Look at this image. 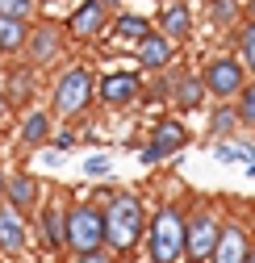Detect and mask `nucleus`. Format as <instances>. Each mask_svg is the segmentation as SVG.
<instances>
[{
  "instance_id": "obj_26",
  "label": "nucleus",
  "mask_w": 255,
  "mask_h": 263,
  "mask_svg": "<svg viewBox=\"0 0 255 263\" xmlns=\"http://www.w3.org/2000/svg\"><path fill=\"white\" fill-rule=\"evenodd\" d=\"M234 113H239V125L255 134V80H251V84L239 92V101H234Z\"/></svg>"
},
{
  "instance_id": "obj_36",
  "label": "nucleus",
  "mask_w": 255,
  "mask_h": 263,
  "mask_svg": "<svg viewBox=\"0 0 255 263\" xmlns=\"http://www.w3.org/2000/svg\"><path fill=\"white\" fill-rule=\"evenodd\" d=\"M0 263H5V255H0Z\"/></svg>"
},
{
  "instance_id": "obj_3",
  "label": "nucleus",
  "mask_w": 255,
  "mask_h": 263,
  "mask_svg": "<svg viewBox=\"0 0 255 263\" xmlns=\"http://www.w3.org/2000/svg\"><path fill=\"white\" fill-rule=\"evenodd\" d=\"M184 209L163 205L147 221V263H184Z\"/></svg>"
},
{
  "instance_id": "obj_11",
  "label": "nucleus",
  "mask_w": 255,
  "mask_h": 263,
  "mask_svg": "<svg viewBox=\"0 0 255 263\" xmlns=\"http://www.w3.org/2000/svg\"><path fill=\"white\" fill-rule=\"evenodd\" d=\"M5 209H13L17 217H38L42 209V180L29 176V172H13L9 184H5Z\"/></svg>"
},
{
  "instance_id": "obj_20",
  "label": "nucleus",
  "mask_w": 255,
  "mask_h": 263,
  "mask_svg": "<svg viewBox=\"0 0 255 263\" xmlns=\"http://www.w3.org/2000/svg\"><path fill=\"white\" fill-rule=\"evenodd\" d=\"M109 29H113L121 42H134V46H138L147 34H155V21H151L147 13H125V9H121V13H113V25H109Z\"/></svg>"
},
{
  "instance_id": "obj_6",
  "label": "nucleus",
  "mask_w": 255,
  "mask_h": 263,
  "mask_svg": "<svg viewBox=\"0 0 255 263\" xmlns=\"http://www.w3.org/2000/svg\"><path fill=\"white\" fill-rule=\"evenodd\" d=\"M67 54V29L63 21H50V17H38L29 25V46H25V67L29 71H50L54 63Z\"/></svg>"
},
{
  "instance_id": "obj_8",
  "label": "nucleus",
  "mask_w": 255,
  "mask_h": 263,
  "mask_svg": "<svg viewBox=\"0 0 255 263\" xmlns=\"http://www.w3.org/2000/svg\"><path fill=\"white\" fill-rule=\"evenodd\" d=\"M184 146H188V125L180 117H155L151 138H147V146H142L138 159H142V167H159V163L176 159Z\"/></svg>"
},
{
  "instance_id": "obj_2",
  "label": "nucleus",
  "mask_w": 255,
  "mask_h": 263,
  "mask_svg": "<svg viewBox=\"0 0 255 263\" xmlns=\"http://www.w3.org/2000/svg\"><path fill=\"white\" fill-rule=\"evenodd\" d=\"M92 101H97V76H92L84 63H76V67H67L50 88V117L76 121V117H84L92 109Z\"/></svg>"
},
{
  "instance_id": "obj_32",
  "label": "nucleus",
  "mask_w": 255,
  "mask_h": 263,
  "mask_svg": "<svg viewBox=\"0 0 255 263\" xmlns=\"http://www.w3.org/2000/svg\"><path fill=\"white\" fill-rule=\"evenodd\" d=\"M243 263H255V242L247 247V259H243Z\"/></svg>"
},
{
  "instance_id": "obj_27",
  "label": "nucleus",
  "mask_w": 255,
  "mask_h": 263,
  "mask_svg": "<svg viewBox=\"0 0 255 263\" xmlns=\"http://www.w3.org/2000/svg\"><path fill=\"white\" fill-rule=\"evenodd\" d=\"M109 172H113L109 155H92V159H84V176H88V180H105Z\"/></svg>"
},
{
  "instance_id": "obj_17",
  "label": "nucleus",
  "mask_w": 255,
  "mask_h": 263,
  "mask_svg": "<svg viewBox=\"0 0 255 263\" xmlns=\"http://www.w3.org/2000/svg\"><path fill=\"white\" fill-rule=\"evenodd\" d=\"M50 113H42V109H29V113H21V121H17V146L21 151H38V146H46L50 142Z\"/></svg>"
},
{
  "instance_id": "obj_33",
  "label": "nucleus",
  "mask_w": 255,
  "mask_h": 263,
  "mask_svg": "<svg viewBox=\"0 0 255 263\" xmlns=\"http://www.w3.org/2000/svg\"><path fill=\"white\" fill-rule=\"evenodd\" d=\"M46 5H59V0H38V9H46Z\"/></svg>"
},
{
  "instance_id": "obj_4",
  "label": "nucleus",
  "mask_w": 255,
  "mask_h": 263,
  "mask_svg": "<svg viewBox=\"0 0 255 263\" xmlns=\"http://www.w3.org/2000/svg\"><path fill=\"white\" fill-rule=\"evenodd\" d=\"M222 226H226L222 209L213 201H197L193 209L184 213V255L209 263V255H213V247L222 238Z\"/></svg>"
},
{
  "instance_id": "obj_18",
  "label": "nucleus",
  "mask_w": 255,
  "mask_h": 263,
  "mask_svg": "<svg viewBox=\"0 0 255 263\" xmlns=\"http://www.w3.org/2000/svg\"><path fill=\"white\" fill-rule=\"evenodd\" d=\"M247 247H251L247 230H243L239 221H226V226H222L217 247H213V255H209V263H243V259H247Z\"/></svg>"
},
{
  "instance_id": "obj_23",
  "label": "nucleus",
  "mask_w": 255,
  "mask_h": 263,
  "mask_svg": "<svg viewBox=\"0 0 255 263\" xmlns=\"http://www.w3.org/2000/svg\"><path fill=\"white\" fill-rule=\"evenodd\" d=\"M234 59L243 63V67H247V76L255 80V17H247L239 29H234Z\"/></svg>"
},
{
  "instance_id": "obj_5",
  "label": "nucleus",
  "mask_w": 255,
  "mask_h": 263,
  "mask_svg": "<svg viewBox=\"0 0 255 263\" xmlns=\"http://www.w3.org/2000/svg\"><path fill=\"white\" fill-rule=\"evenodd\" d=\"M201 84H205V92L213 96L217 105H234L239 92L251 84V76H247V67L234 54H213V59H205V67H201Z\"/></svg>"
},
{
  "instance_id": "obj_14",
  "label": "nucleus",
  "mask_w": 255,
  "mask_h": 263,
  "mask_svg": "<svg viewBox=\"0 0 255 263\" xmlns=\"http://www.w3.org/2000/svg\"><path fill=\"white\" fill-rule=\"evenodd\" d=\"M176 42H168L163 34H147L138 46H134V63H138V71H155V76H163L176 67Z\"/></svg>"
},
{
  "instance_id": "obj_16",
  "label": "nucleus",
  "mask_w": 255,
  "mask_h": 263,
  "mask_svg": "<svg viewBox=\"0 0 255 263\" xmlns=\"http://www.w3.org/2000/svg\"><path fill=\"white\" fill-rule=\"evenodd\" d=\"M25 251H29V221L0 205V255L5 259H21Z\"/></svg>"
},
{
  "instance_id": "obj_13",
  "label": "nucleus",
  "mask_w": 255,
  "mask_h": 263,
  "mask_svg": "<svg viewBox=\"0 0 255 263\" xmlns=\"http://www.w3.org/2000/svg\"><path fill=\"white\" fill-rule=\"evenodd\" d=\"M34 226H38V238H42V247H46L50 255H63V251H67V205H63V201H46V205L38 209Z\"/></svg>"
},
{
  "instance_id": "obj_21",
  "label": "nucleus",
  "mask_w": 255,
  "mask_h": 263,
  "mask_svg": "<svg viewBox=\"0 0 255 263\" xmlns=\"http://www.w3.org/2000/svg\"><path fill=\"white\" fill-rule=\"evenodd\" d=\"M205 17H209V25H213V29H230V34L247 21L243 0H209V5H205Z\"/></svg>"
},
{
  "instance_id": "obj_30",
  "label": "nucleus",
  "mask_w": 255,
  "mask_h": 263,
  "mask_svg": "<svg viewBox=\"0 0 255 263\" xmlns=\"http://www.w3.org/2000/svg\"><path fill=\"white\" fill-rule=\"evenodd\" d=\"M5 184H9V172L0 167V205H5Z\"/></svg>"
},
{
  "instance_id": "obj_29",
  "label": "nucleus",
  "mask_w": 255,
  "mask_h": 263,
  "mask_svg": "<svg viewBox=\"0 0 255 263\" xmlns=\"http://www.w3.org/2000/svg\"><path fill=\"white\" fill-rule=\"evenodd\" d=\"M54 146H59V151H71V146H76V134H71V129H63V134H54Z\"/></svg>"
},
{
  "instance_id": "obj_24",
  "label": "nucleus",
  "mask_w": 255,
  "mask_h": 263,
  "mask_svg": "<svg viewBox=\"0 0 255 263\" xmlns=\"http://www.w3.org/2000/svg\"><path fill=\"white\" fill-rule=\"evenodd\" d=\"M234 129H239V113H234V105H213V113H209V138L226 142Z\"/></svg>"
},
{
  "instance_id": "obj_34",
  "label": "nucleus",
  "mask_w": 255,
  "mask_h": 263,
  "mask_svg": "<svg viewBox=\"0 0 255 263\" xmlns=\"http://www.w3.org/2000/svg\"><path fill=\"white\" fill-rule=\"evenodd\" d=\"M168 5H188V0H168Z\"/></svg>"
},
{
  "instance_id": "obj_12",
  "label": "nucleus",
  "mask_w": 255,
  "mask_h": 263,
  "mask_svg": "<svg viewBox=\"0 0 255 263\" xmlns=\"http://www.w3.org/2000/svg\"><path fill=\"white\" fill-rule=\"evenodd\" d=\"M168 80H172V105L180 109V113H197V109H205V101H209V92H205V84H201V71H193V67H176L168 71Z\"/></svg>"
},
{
  "instance_id": "obj_35",
  "label": "nucleus",
  "mask_w": 255,
  "mask_h": 263,
  "mask_svg": "<svg viewBox=\"0 0 255 263\" xmlns=\"http://www.w3.org/2000/svg\"><path fill=\"white\" fill-rule=\"evenodd\" d=\"M184 263H201V259H184Z\"/></svg>"
},
{
  "instance_id": "obj_15",
  "label": "nucleus",
  "mask_w": 255,
  "mask_h": 263,
  "mask_svg": "<svg viewBox=\"0 0 255 263\" xmlns=\"http://www.w3.org/2000/svg\"><path fill=\"white\" fill-rule=\"evenodd\" d=\"M151 21H155V34H163V38L176 42V46L197 34V17H193L188 5H168V0H163V9H159Z\"/></svg>"
},
{
  "instance_id": "obj_28",
  "label": "nucleus",
  "mask_w": 255,
  "mask_h": 263,
  "mask_svg": "<svg viewBox=\"0 0 255 263\" xmlns=\"http://www.w3.org/2000/svg\"><path fill=\"white\" fill-rule=\"evenodd\" d=\"M76 263H117V255L105 247V251H88V255H80Z\"/></svg>"
},
{
  "instance_id": "obj_10",
  "label": "nucleus",
  "mask_w": 255,
  "mask_h": 263,
  "mask_svg": "<svg viewBox=\"0 0 255 263\" xmlns=\"http://www.w3.org/2000/svg\"><path fill=\"white\" fill-rule=\"evenodd\" d=\"M142 92H147V80L138 71H109L97 80V96H101V105L109 109H130L142 101Z\"/></svg>"
},
{
  "instance_id": "obj_9",
  "label": "nucleus",
  "mask_w": 255,
  "mask_h": 263,
  "mask_svg": "<svg viewBox=\"0 0 255 263\" xmlns=\"http://www.w3.org/2000/svg\"><path fill=\"white\" fill-rule=\"evenodd\" d=\"M109 25H113V9H105L101 0H84L71 9V17H63V29L71 42H101Z\"/></svg>"
},
{
  "instance_id": "obj_7",
  "label": "nucleus",
  "mask_w": 255,
  "mask_h": 263,
  "mask_svg": "<svg viewBox=\"0 0 255 263\" xmlns=\"http://www.w3.org/2000/svg\"><path fill=\"white\" fill-rule=\"evenodd\" d=\"M105 251V205H71L67 209V255Z\"/></svg>"
},
{
  "instance_id": "obj_1",
  "label": "nucleus",
  "mask_w": 255,
  "mask_h": 263,
  "mask_svg": "<svg viewBox=\"0 0 255 263\" xmlns=\"http://www.w3.org/2000/svg\"><path fill=\"white\" fill-rule=\"evenodd\" d=\"M147 205L138 192H113L109 205H105V247L121 259V255H134L138 242H147Z\"/></svg>"
},
{
  "instance_id": "obj_25",
  "label": "nucleus",
  "mask_w": 255,
  "mask_h": 263,
  "mask_svg": "<svg viewBox=\"0 0 255 263\" xmlns=\"http://www.w3.org/2000/svg\"><path fill=\"white\" fill-rule=\"evenodd\" d=\"M38 0H0V17L5 21H21V25H34L38 21Z\"/></svg>"
},
{
  "instance_id": "obj_19",
  "label": "nucleus",
  "mask_w": 255,
  "mask_h": 263,
  "mask_svg": "<svg viewBox=\"0 0 255 263\" xmlns=\"http://www.w3.org/2000/svg\"><path fill=\"white\" fill-rule=\"evenodd\" d=\"M29 101H34V71L21 63V67H13L5 76V105L17 113H29Z\"/></svg>"
},
{
  "instance_id": "obj_31",
  "label": "nucleus",
  "mask_w": 255,
  "mask_h": 263,
  "mask_svg": "<svg viewBox=\"0 0 255 263\" xmlns=\"http://www.w3.org/2000/svg\"><path fill=\"white\" fill-rule=\"evenodd\" d=\"M101 5H105V9H121V5H125V0H101Z\"/></svg>"
},
{
  "instance_id": "obj_22",
  "label": "nucleus",
  "mask_w": 255,
  "mask_h": 263,
  "mask_svg": "<svg viewBox=\"0 0 255 263\" xmlns=\"http://www.w3.org/2000/svg\"><path fill=\"white\" fill-rule=\"evenodd\" d=\"M25 46H29V25H21V21H5V17H0V59L25 54Z\"/></svg>"
}]
</instances>
